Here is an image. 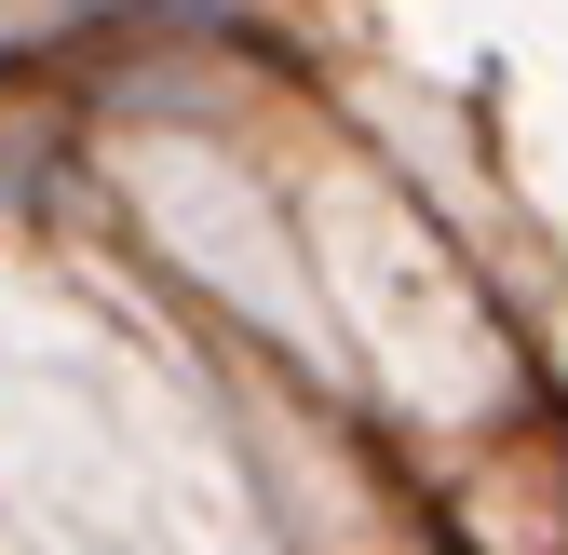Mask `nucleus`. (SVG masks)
<instances>
[{"label": "nucleus", "instance_id": "1", "mask_svg": "<svg viewBox=\"0 0 568 555\" xmlns=\"http://www.w3.org/2000/svg\"><path fill=\"white\" fill-rule=\"evenodd\" d=\"M0 555H257L203 406L41 271H0Z\"/></svg>", "mask_w": 568, "mask_h": 555}]
</instances>
